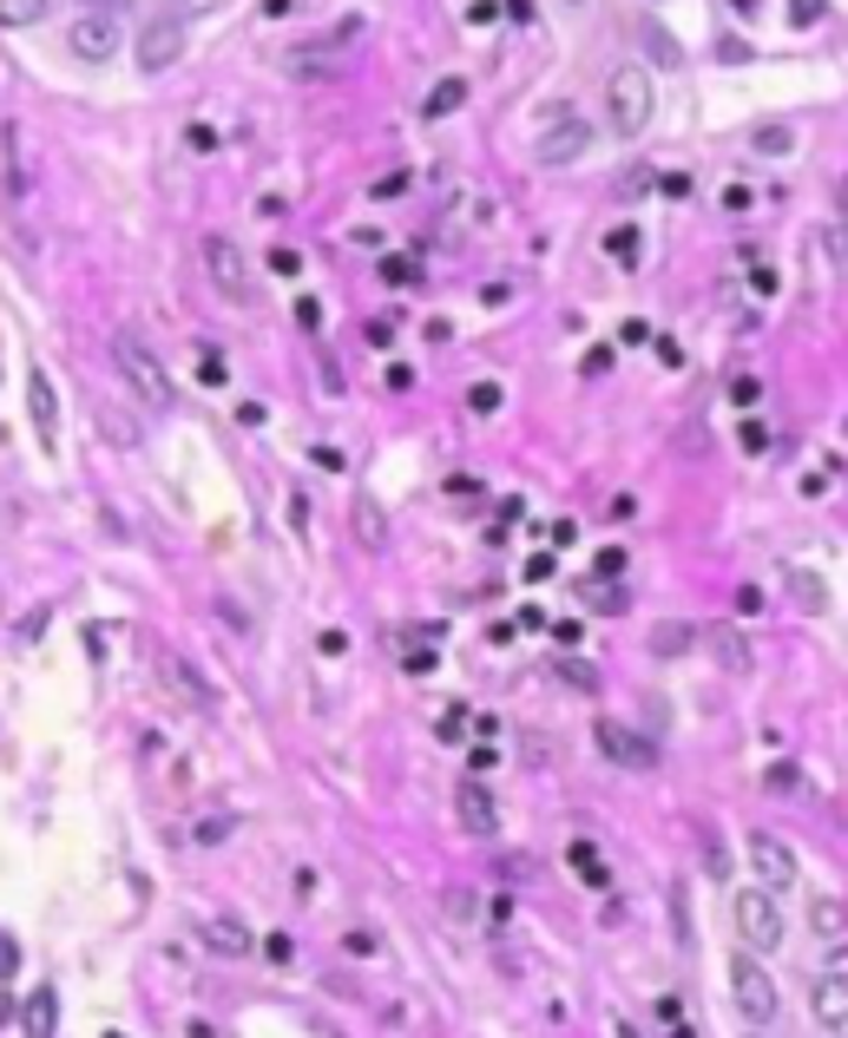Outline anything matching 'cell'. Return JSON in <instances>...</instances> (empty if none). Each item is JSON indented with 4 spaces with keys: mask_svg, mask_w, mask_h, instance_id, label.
Returning a JSON list of instances; mask_svg holds the SVG:
<instances>
[{
    "mask_svg": "<svg viewBox=\"0 0 848 1038\" xmlns=\"http://www.w3.org/2000/svg\"><path fill=\"white\" fill-rule=\"evenodd\" d=\"M605 113H612V131L618 138H645L651 126V113H658V86H651V73L645 66H612L605 73Z\"/></svg>",
    "mask_w": 848,
    "mask_h": 1038,
    "instance_id": "cell-1",
    "label": "cell"
},
{
    "mask_svg": "<svg viewBox=\"0 0 848 1038\" xmlns=\"http://www.w3.org/2000/svg\"><path fill=\"white\" fill-rule=\"evenodd\" d=\"M113 369H119V382L139 394V407H151V414H165L171 407V375H165V362L145 349L132 329H119L113 336Z\"/></svg>",
    "mask_w": 848,
    "mask_h": 1038,
    "instance_id": "cell-2",
    "label": "cell"
},
{
    "mask_svg": "<svg viewBox=\"0 0 848 1038\" xmlns=\"http://www.w3.org/2000/svg\"><path fill=\"white\" fill-rule=\"evenodd\" d=\"M730 920H736V940H743L756 960L783 946V913H776V901H770V888H736Z\"/></svg>",
    "mask_w": 848,
    "mask_h": 1038,
    "instance_id": "cell-3",
    "label": "cell"
},
{
    "mask_svg": "<svg viewBox=\"0 0 848 1038\" xmlns=\"http://www.w3.org/2000/svg\"><path fill=\"white\" fill-rule=\"evenodd\" d=\"M730 993H736V1013H743L750 1026H770V1019H776V1006H783V999H776V979L763 973V960H756L750 946L730 960Z\"/></svg>",
    "mask_w": 848,
    "mask_h": 1038,
    "instance_id": "cell-4",
    "label": "cell"
},
{
    "mask_svg": "<svg viewBox=\"0 0 848 1038\" xmlns=\"http://www.w3.org/2000/svg\"><path fill=\"white\" fill-rule=\"evenodd\" d=\"M592 151V126L579 119V113H547V126L533 131V158L547 165V171H560V165H579Z\"/></svg>",
    "mask_w": 848,
    "mask_h": 1038,
    "instance_id": "cell-5",
    "label": "cell"
},
{
    "mask_svg": "<svg viewBox=\"0 0 848 1038\" xmlns=\"http://www.w3.org/2000/svg\"><path fill=\"white\" fill-rule=\"evenodd\" d=\"M204 276H211V289H218L224 303H237V309H251V303H257L251 263H244V251H237L231 237H204Z\"/></svg>",
    "mask_w": 848,
    "mask_h": 1038,
    "instance_id": "cell-6",
    "label": "cell"
},
{
    "mask_svg": "<svg viewBox=\"0 0 848 1038\" xmlns=\"http://www.w3.org/2000/svg\"><path fill=\"white\" fill-rule=\"evenodd\" d=\"M750 861H756V888H770V894H783V888H796L803 881V861L789 855V841L783 835H750Z\"/></svg>",
    "mask_w": 848,
    "mask_h": 1038,
    "instance_id": "cell-7",
    "label": "cell"
},
{
    "mask_svg": "<svg viewBox=\"0 0 848 1038\" xmlns=\"http://www.w3.org/2000/svg\"><path fill=\"white\" fill-rule=\"evenodd\" d=\"M26 421H33L40 454L53 460V454H60V394H53V375H46V369H26Z\"/></svg>",
    "mask_w": 848,
    "mask_h": 1038,
    "instance_id": "cell-8",
    "label": "cell"
},
{
    "mask_svg": "<svg viewBox=\"0 0 848 1038\" xmlns=\"http://www.w3.org/2000/svg\"><path fill=\"white\" fill-rule=\"evenodd\" d=\"M178 53H184V20H178V13H151L145 33H139V73L178 66Z\"/></svg>",
    "mask_w": 848,
    "mask_h": 1038,
    "instance_id": "cell-9",
    "label": "cell"
},
{
    "mask_svg": "<svg viewBox=\"0 0 848 1038\" xmlns=\"http://www.w3.org/2000/svg\"><path fill=\"white\" fill-rule=\"evenodd\" d=\"M66 46H73V60L106 66V60L119 53V20H106V13H80V20L66 27Z\"/></svg>",
    "mask_w": 848,
    "mask_h": 1038,
    "instance_id": "cell-10",
    "label": "cell"
},
{
    "mask_svg": "<svg viewBox=\"0 0 848 1038\" xmlns=\"http://www.w3.org/2000/svg\"><path fill=\"white\" fill-rule=\"evenodd\" d=\"M809 1013H816L829 1032H842V1026H848V973H842V966H829V973H816V979H809Z\"/></svg>",
    "mask_w": 848,
    "mask_h": 1038,
    "instance_id": "cell-11",
    "label": "cell"
},
{
    "mask_svg": "<svg viewBox=\"0 0 848 1038\" xmlns=\"http://www.w3.org/2000/svg\"><path fill=\"white\" fill-rule=\"evenodd\" d=\"M454 815H460L467 835H500V808H494V795H487L474 776L454 782Z\"/></svg>",
    "mask_w": 848,
    "mask_h": 1038,
    "instance_id": "cell-12",
    "label": "cell"
},
{
    "mask_svg": "<svg viewBox=\"0 0 848 1038\" xmlns=\"http://www.w3.org/2000/svg\"><path fill=\"white\" fill-rule=\"evenodd\" d=\"M598 743H605V750H612V756H618L625 770H651V763H658V750H651L645 737H632L625 723H612V717L598 723Z\"/></svg>",
    "mask_w": 848,
    "mask_h": 1038,
    "instance_id": "cell-13",
    "label": "cell"
},
{
    "mask_svg": "<svg viewBox=\"0 0 848 1038\" xmlns=\"http://www.w3.org/2000/svg\"><path fill=\"white\" fill-rule=\"evenodd\" d=\"M20 1026H26V1038H60V993L53 986H33L26 1006H20Z\"/></svg>",
    "mask_w": 848,
    "mask_h": 1038,
    "instance_id": "cell-14",
    "label": "cell"
},
{
    "mask_svg": "<svg viewBox=\"0 0 848 1038\" xmlns=\"http://www.w3.org/2000/svg\"><path fill=\"white\" fill-rule=\"evenodd\" d=\"M204 940H211V953H224V960H244L257 940H251V926L237 920V913H218L211 926H204Z\"/></svg>",
    "mask_w": 848,
    "mask_h": 1038,
    "instance_id": "cell-15",
    "label": "cell"
},
{
    "mask_svg": "<svg viewBox=\"0 0 848 1038\" xmlns=\"http://www.w3.org/2000/svg\"><path fill=\"white\" fill-rule=\"evenodd\" d=\"M565 861H572V875H579L585 888H598V894L612 888V875H605V861H598V848H592V841H572V848H565Z\"/></svg>",
    "mask_w": 848,
    "mask_h": 1038,
    "instance_id": "cell-16",
    "label": "cell"
},
{
    "mask_svg": "<svg viewBox=\"0 0 848 1038\" xmlns=\"http://www.w3.org/2000/svg\"><path fill=\"white\" fill-rule=\"evenodd\" d=\"M710 650H717V664H723V670H736V677L750 670V645H743L730 625H717V632H710Z\"/></svg>",
    "mask_w": 848,
    "mask_h": 1038,
    "instance_id": "cell-17",
    "label": "cell"
},
{
    "mask_svg": "<svg viewBox=\"0 0 848 1038\" xmlns=\"http://www.w3.org/2000/svg\"><path fill=\"white\" fill-rule=\"evenodd\" d=\"M789 599H796L803 612H823V605H829V585H823L816 572H789Z\"/></svg>",
    "mask_w": 848,
    "mask_h": 1038,
    "instance_id": "cell-18",
    "label": "cell"
},
{
    "mask_svg": "<svg viewBox=\"0 0 848 1038\" xmlns=\"http://www.w3.org/2000/svg\"><path fill=\"white\" fill-rule=\"evenodd\" d=\"M460 99H467V80H441V86H434V93L422 99V113H427V119H447Z\"/></svg>",
    "mask_w": 848,
    "mask_h": 1038,
    "instance_id": "cell-19",
    "label": "cell"
},
{
    "mask_svg": "<svg viewBox=\"0 0 848 1038\" xmlns=\"http://www.w3.org/2000/svg\"><path fill=\"white\" fill-rule=\"evenodd\" d=\"M809 926H816L823 940H842V933H848V913H842V901H809Z\"/></svg>",
    "mask_w": 848,
    "mask_h": 1038,
    "instance_id": "cell-20",
    "label": "cell"
},
{
    "mask_svg": "<svg viewBox=\"0 0 848 1038\" xmlns=\"http://www.w3.org/2000/svg\"><path fill=\"white\" fill-rule=\"evenodd\" d=\"M605 251L618 263H638V251H645V237H638V224H612L605 231Z\"/></svg>",
    "mask_w": 848,
    "mask_h": 1038,
    "instance_id": "cell-21",
    "label": "cell"
},
{
    "mask_svg": "<svg viewBox=\"0 0 848 1038\" xmlns=\"http://www.w3.org/2000/svg\"><path fill=\"white\" fill-rule=\"evenodd\" d=\"M789 145H796V131L789 126H756L750 131V151H763V158H783Z\"/></svg>",
    "mask_w": 848,
    "mask_h": 1038,
    "instance_id": "cell-22",
    "label": "cell"
},
{
    "mask_svg": "<svg viewBox=\"0 0 848 1038\" xmlns=\"http://www.w3.org/2000/svg\"><path fill=\"white\" fill-rule=\"evenodd\" d=\"M40 13H46V0H0V20H7V33H13V27H33Z\"/></svg>",
    "mask_w": 848,
    "mask_h": 1038,
    "instance_id": "cell-23",
    "label": "cell"
},
{
    "mask_svg": "<svg viewBox=\"0 0 848 1038\" xmlns=\"http://www.w3.org/2000/svg\"><path fill=\"white\" fill-rule=\"evenodd\" d=\"M13 973H20V940L0 933V979H7V1013H13Z\"/></svg>",
    "mask_w": 848,
    "mask_h": 1038,
    "instance_id": "cell-24",
    "label": "cell"
},
{
    "mask_svg": "<svg viewBox=\"0 0 848 1038\" xmlns=\"http://www.w3.org/2000/svg\"><path fill=\"white\" fill-rule=\"evenodd\" d=\"M618 572H625V552H618V546H605V552L592 559V579H598V585H618Z\"/></svg>",
    "mask_w": 848,
    "mask_h": 1038,
    "instance_id": "cell-25",
    "label": "cell"
},
{
    "mask_svg": "<svg viewBox=\"0 0 848 1038\" xmlns=\"http://www.w3.org/2000/svg\"><path fill=\"white\" fill-rule=\"evenodd\" d=\"M467 407H474V414H500V382H474V389H467Z\"/></svg>",
    "mask_w": 848,
    "mask_h": 1038,
    "instance_id": "cell-26",
    "label": "cell"
},
{
    "mask_svg": "<svg viewBox=\"0 0 848 1038\" xmlns=\"http://www.w3.org/2000/svg\"><path fill=\"white\" fill-rule=\"evenodd\" d=\"M763 788H770V795H796V788H803V776H796V763H776V770L763 776Z\"/></svg>",
    "mask_w": 848,
    "mask_h": 1038,
    "instance_id": "cell-27",
    "label": "cell"
},
{
    "mask_svg": "<svg viewBox=\"0 0 848 1038\" xmlns=\"http://www.w3.org/2000/svg\"><path fill=\"white\" fill-rule=\"evenodd\" d=\"M198 382H204V389L231 382V362H224V356H204V362H198Z\"/></svg>",
    "mask_w": 848,
    "mask_h": 1038,
    "instance_id": "cell-28",
    "label": "cell"
},
{
    "mask_svg": "<svg viewBox=\"0 0 848 1038\" xmlns=\"http://www.w3.org/2000/svg\"><path fill=\"white\" fill-rule=\"evenodd\" d=\"M382 276H389V283H415V276H422V263H409V257H382Z\"/></svg>",
    "mask_w": 848,
    "mask_h": 1038,
    "instance_id": "cell-29",
    "label": "cell"
},
{
    "mask_svg": "<svg viewBox=\"0 0 848 1038\" xmlns=\"http://www.w3.org/2000/svg\"><path fill=\"white\" fill-rule=\"evenodd\" d=\"M553 572H560V559H553V552H533V559H527V579H533V585H547Z\"/></svg>",
    "mask_w": 848,
    "mask_h": 1038,
    "instance_id": "cell-30",
    "label": "cell"
},
{
    "mask_svg": "<svg viewBox=\"0 0 848 1038\" xmlns=\"http://www.w3.org/2000/svg\"><path fill=\"white\" fill-rule=\"evenodd\" d=\"M434 737H441V743H460V737H467V730H460V710H447V717L434 723Z\"/></svg>",
    "mask_w": 848,
    "mask_h": 1038,
    "instance_id": "cell-31",
    "label": "cell"
},
{
    "mask_svg": "<svg viewBox=\"0 0 848 1038\" xmlns=\"http://www.w3.org/2000/svg\"><path fill=\"white\" fill-rule=\"evenodd\" d=\"M560 677H565V684H579V690H592V684H598V677H592L585 664H572V657H565V664H560Z\"/></svg>",
    "mask_w": 848,
    "mask_h": 1038,
    "instance_id": "cell-32",
    "label": "cell"
},
{
    "mask_svg": "<svg viewBox=\"0 0 848 1038\" xmlns=\"http://www.w3.org/2000/svg\"><path fill=\"white\" fill-rule=\"evenodd\" d=\"M184 145H191V151H218V131H211V126H191V131H184Z\"/></svg>",
    "mask_w": 848,
    "mask_h": 1038,
    "instance_id": "cell-33",
    "label": "cell"
},
{
    "mask_svg": "<svg viewBox=\"0 0 848 1038\" xmlns=\"http://www.w3.org/2000/svg\"><path fill=\"white\" fill-rule=\"evenodd\" d=\"M651 645H658V650H685V645H691V632H678V625H665V632H658Z\"/></svg>",
    "mask_w": 848,
    "mask_h": 1038,
    "instance_id": "cell-34",
    "label": "cell"
},
{
    "mask_svg": "<svg viewBox=\"0 0 848 1038\" xmlns=\"http://www.w3.org/2000/svg\"><path fill=\"white\" fill-rule=\"evenodd\" d=\"M264 953H271V960H277V966H283V960H289L296 946H289V933H264Z\"/></svg>",
    "mask_w": 848,
    "mask_h": 1038,
    "instance_id": "cell-35",
    "label": "cell"
},
{
    "mask_svg": "<svg viewBox=\"0 0 848 1038\" xmlns=\"http://www.w3.org/2000/svg\"><path fill=\"white\" fill-rule=\"evenodd\" d=\"M402 191H409V171H389V178L375 184V198H402Z\"/></svg>",
    "mask_w": 848,
    "mask_h": 1038,
    "instance_id": "cell-36",
    "label": "cell"
},
{
    "mask_svg": "<svg viewBox=\"0 0 848 1038\" xmlns=\"http://www.w3.org/2000/svg\"><path fill=\"white\" fill-rule=\"evenodd\" d=\"M296 322H303V329H316V322H322V303H316V296H303V303H296Z\"/></svg>",
    "mask_w": 848,
    "mask_h": 1038,
    "instance_id": "cell-37",
    "label": "cell"
},
{
    "mask_svg": "<svg viewBox=\"0 0 848 1038\" xmlns=\"http://www.w3.org/2000/svg\"><path fill=\"white\" fill-rule=\"evenodd\" d=\"M592 605H598V612H625V592H618V585H605V592H592Z\"/></svg>",
    "mask_w": 848,
    "mask_h": 1038,
    "instance_id": "cell-38",
    "label": "cell"
},
{
    "mask_svg": "<svg viewBox=\"0 0 848 1038\" xmlns=\"http://www.w3.org/2000/svg\"><path fill=\"white\" fill-rule=\"evenodd\" d=\"M736 612H743V618H756V612H763V592H756V585H743V592H736Z\"/></svg>",
    "mask_w": 848,
    "mask_h": 1038,
    "instance_id": "cell-39",
    "label": "cell"
},
{
    "mask_svg": "<svg viewBox=\"0 0 848 1038\" xmlns=\"http://www.w3.org/2000/svg\"><path fill=\"white\" fill-rule=\"evenodd\" d=\"M126 7H132V0H86V13H106V20H119Z\"/></svg>",
    "mask_w": 848,
    "mask_h": 1038,
    "instance_id": "cell-40",
    "label": "cell"
},
{
    "mask_svg": "<svg viewBox=\"0 0 848 1038\" xmlns=\"http://www.w3.org/2000/svg\"><path fill=\"white\" fill-rule=\"evenodd\" d=\"M271 263H277V276H296V269H303V257H296V251H277Z\"/></svg>",
    "mask_w": 848,
    "mask_h": 1038,
    "instance_id": "cell-41",
    "label": "cell"
},
{
    "mask_svg": "<svg viewBox=\"0 0 848 1038\" xmlns=\"http://www.w3.org/2000/svg\"><path fill=\"white\" fill-rule=\"evenodd\" d=\"M803 20H823V0H796V27Z\"/></svg>",
    "mask_w": 848,
    "mask_h": 1038,
    "instance_id": "cell-42",
    "label": "cell"
},
{
    "mask_svg": "<svg viewBox=\"0 0 848 1038\" xmlns=\"http://www.w3.org/2000/svg\"><path fill=\"white\" fill-rule=\"evenodd\" d=\"M618 1038H638V1026H632V1019H618Z\"/></svg>",
    "mask_w": 848,
    "mask_h": 1038,
    "instance_id": "cell-43",
    "label": "cell"
},
{
    "mask_svg": "<svg viewBox=\"0 0 848 1038\" xmlns=\"http://www.w3.org/2000/svg\"><path fill=\"white\" fill-rule=\"evenodd\" d=\"M565 7H579V0H565Z\"/></svg>",
    "mask_w": 848,
    "mask_h": 1038,
    "instance_id": "cell-44",
    "label": "cell"
},
{
    "mask_svg": "<svg viewBox=\"0 0 848 1038\" xmlns=\"http://www.w3.org/2000/svg\"><path fill=\"white\" fill-rule=\"evenodd\" d=\"M113 1038H119V1032H113Z\"/></svg>",
    "mask_w": 848,
    "mask_h": 1038,
    "instance_id": "cell-45",
    "label": "cell"
},
{
    "mask_svg": "<svg viewBox=\"0 0 848 1038\" xmlns=\"http://www.w3.org/2000/svg\"><path fill=\"white\" fill-rule=\"evenodd\" d=\"M743 1038H750V1032H743Z\"/></svg>",
    "mask_w": 848,
    "mask_h": 1038,
    "instance_id": "cell-46",
    "label": "cell"
}]
</instances>
